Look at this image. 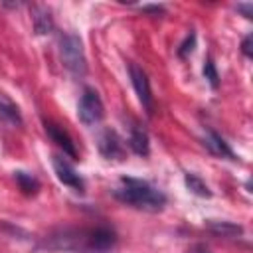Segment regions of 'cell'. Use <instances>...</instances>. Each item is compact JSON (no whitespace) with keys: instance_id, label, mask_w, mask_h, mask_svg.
<instances>
[{"instance_id":"cell-1","label":"cell","mask_w":253,"mask_h":253,"mask_svg":"<svg viewBox=\"0 0 253 253\" xmlns=\"http://www.w3.org/2000/svg\"><path fill=\"white\" fill-rule=\"evenodd\" d=\"M117 233L107 225L97 227H65L51 233L43 247L51 251L71 253H107L115 247Z\"/></svg>"},{"instance_id":"cell-2","label":"cell","mask_w":253,"mask_h":253,"mask_svg":"<svg viewBox=\"0 0 253 253\" xmlns=\"http://www.w3.org/2000/svg\"><path fill=\"white\" fill-rule=\"evenodd\" d=\"M113 196L119 202L142 211H160L166 206L164 192H160L146 180L130 176H123L119 180V184L113 188Z\"/></svg>"},{"instance_id":"cell-3","label":"cell","mask_w":253,"mask_h":253,"mask_svg":"<svg viewBox=\"0 0 253 253\" xmlns=\"http://www.w3.org/2000/svg\"><path fill=\"white\" fill-rule=\"evenodd\" d=\"M59 57L63 67L73 73L75 77H83L87 71V59H85V51H83V43L81 38L77 34H63L59 40Z\"/></svg>"},{"instance_id":"cell-4","label":"cell","mask_w":253,"mask_h":253,"mask_svg":"<svg viewBox=\"0 0 253 253\" xmlns=\"http://www.w3.org/2000/svg\"><path fill=\"white\" fill-rule=\"evenodd\" d=\"M77 117L83 125L87 126H93L97 123H101V119L105 117V107H103V101L99 97V93L95 89H85L81 99H79V105H77Z\"/></svg>"},{"instance_id":"cell-5","label":"cell","mask_w":253,"mask_h":253,"mask_svg":"<svg viewBox=\"0 0 253 253\" xmlns=\"http://www.w3.org/2000/svg\"><path fill=\"white\" fill-rule=\"evenodd\" d=\"M128 75H130V83H132V87H134V91L138 95L140 105L144 107V111L148 115H152V111H154V99H152V89H150L148 75L136 63H128Z\"/></svg>"},{"instance_id":"cell-6","label":"cell","mask_w":253,"mask_h":253,"mask_svg":"<svg viewBox=\"0 0 253 253\" xmlns=\"http://www.w3.org/2000/svg\"><path fill=\"white\" fill-rule=\"evenodd\" d=\"M51 164H53V170H55L57 180L63 186H67V188H71L73 192H79V194L85 192V180L79 176V172L63 156H53L51 158Z\"/></svg>"},{"instance_id":"cell-7","label":"cell","mask_w":253,"mask_h":253,"mask_svg":"<svg viewBox=\"0 0 253 253\" xmlns=\"http://www.w3.org/2000/svg\"><path fill=\"white\" fill-rule=\"evenodd\" d=\"M97 146H99V152L105 156V158H117L121 160L125 156V144H123V138L113 130V128H107L99 134L97 138Z\"/></svg>"},{"instance_id":"cell-8","label":"cell","mask_w":253,"mask_h":253,"mask_svg":"<svg viewBox=\"0 0 253 253\" xmlns=\"http://www.w3.org/2000/svg\"><path fill=\"white\" fill-rule=\"evenodd\" d=\"M43 125H45L47 136L63 150V154H67L69 158L77 160V148H75V142H73V138L69 136V132H67L63 126H59V125H55V123H51V121H45Z\"/></svg>"},{"instance_id":"cell-9","label":"cell","mask_w":253,"mask_h":253,"mask_svg":"<svg viewBox=\"0 0 253 253\" xmlns=\"http://www.w3.org/2000/svg\"><path fill=\"white\" fill-rule=\"evenodd\" d=\"M204 146L211 152V154H215V156H221V158H229V160H235V154H233V150L229 148V144L215 132V130H211V128H208V132H206V138H204Z\"/></svg>"},{"instance_id":"cell-10","label":"cell","mask_w":253,"mask_h":253,"mask_svg":"<svg viewBox=\"0 0 253 253\" xmlns=\"http://www.w3.org/2000/svg\"><path fill=\"white\" fill-rule=\"evenodd\" d=\"M0 121L4 125H8V126H14V128L22 126V123H24L18 105L6 95H0Z\"/></svg>"},{"instance_id":"cell-11","label":"cell","mask_w":253,"mask_h":253,"mask_svg":"<svg viewBox=\"0 0 253 253\" xmlns=\"http://www.w3.org/2000/svg\"><path fill=\"white\" fill-rule=\"evenodd\" d=\"M128 146L134 154L138 156H148L150 152V142H148V132L140 126V125H132L130 126V134H128Z\"/></svg>"},{"instance_id":"cell-12","label":"cell","mask_w":253,"mask_h":253,"mask_svg":"<svg viewBox=\"0 0 253 253\" xmlns=\"http://www.w3.org/2000/svg\"><path fill=\"white\" fill-rule=\"evenodd\" d=\"M32 20H34V28L38 34H49L53 30V20L49 16V10L45 8H34Z\"/></svg>"},{"instance_id":"cell-13","label":"cell","mask_w":253,"mask_h":253,"mask_svg":"<svg viewBox=\"0 0 253 253\" xmlns=\"http://www.w3.org/2000/svg\"><path fill=\"white\" fill-rule=\"evenodd\" d=\"M206 225H208L210 231H213L215 235H221V237H233V235H239L243 231L239 225L229 223V221H213V219H210V221H206Z\"/></svg>"},{"instance_id":"cell-14","label":"cell","mask_w":253,"mask_h":253,"mask_svg":"<svg viewBox=\"0 0 253 253\" xmlns=\"http://www.w3.org/2000/svg\"><path fill=\"white\" fill-rule=\"evenodd\" d=\"M14 178H16V182H18V186H20V190H22L24 194H28V196L38 194V190H40L38 178H34V176L28 174V172H14Z\"/></svg>"},{"instance_id":"cell-15","label":"cell","mask_w":253,"mask_h":253,"mask_svg":"<svg viewBox=\"0 0 253 253\" xmlns=\"http://www.w3.org/2000/svg\"><path fill=\"white\" fill-rule=\"evenodd\" d=\"M184 182H186V186H188V190L190 192H194L196 196H202V198H211V192H210V188L206 186V182H202V178H198L196 174H186L184 176Z\"/></svg>"},{"instance_id":"cell-16","label":"cell","mask_w":253,"mask_h":253,"mask_svg":"<svg viewBox=\"0 0 253 253\" xmlns=\"http://www.w3.org/2000/svg\"><path fill=\"white\" fill-rule=\"evenodd\" d=\"M204 77L208 79V83L211 85V89H217V85H219V73H217V69H215V63L208 57L206 59V63H204Z\"/></svg>"},{"instance_id":"cell-17","label":"cell","mask_w":253,"mask_h":253,"mask_svg":"<svg viewBox=\"0 0 253 253\" xmlns=\"http://www.w3.org/2000/svg\"><path fill=\"white\" fill-rule=\"evenodd\" d=\"M194 45H196V34L192 32V34H188L186 40L180 43V47H178V55H180V57H186L188 53L194 51Z\"/></svg>"},{"instance_id":"cell-18","label":"cell","mask_w":253,"mask_h":253,"mask_svg":"<svg viewBox=\"0 0 253 253\" xmlns=\"http://www.w3.org/2000/svg\"><path fill=\"white\" fill-rule=\"evenodd\" d=\"M241 51H243L245 57H251V36H247V38L243 40V43H241Z\"/></svg>"},{"instance_id":"cell-19","label":"cell","mask_w":253,"mask_h":253,"mask_svg":"<svg viewBox=\"0 0 253 253\" xmlns=\"http://www.w3.org/2000/svg\"><path fill=\"white\" fill-rule=\"evenodd\" d=\"M144 12H154V14H160L164 12V6H142Z\"/></svg>"},{"instance_id":"cell-20","label":"cell","mask_w":253,"mask_h":253,"mask_svg":"<svg viewBox=\"0 0 253 253\" xmlns=\"http://www.w3.org/2000/svg\"><path fill=\"white\" fill-rule=\"evenodd\" d=\"M237 10H239V12H243V16H247V18L251 16V4H239V6H237Z\"/></svg>"},{"instance_id":"cell-21","label":"cell","mask_w":253,"mask_h":253,"mask_svg":"<svg viewBox=\"0 0 253 253\" xmlns=\"http://www.w3.org/2000/svg\"><path fill=\"white\" fill-rule=\"evenodd\" d=\"M188 253H210L208 249H204V247H194L192 251H188Z\"/></svg>"}]
</instances>
